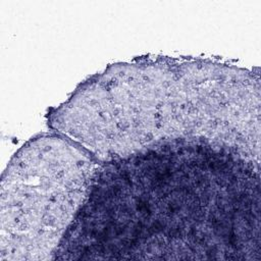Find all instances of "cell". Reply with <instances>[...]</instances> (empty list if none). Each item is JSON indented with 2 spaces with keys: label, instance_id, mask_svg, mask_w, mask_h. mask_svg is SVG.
Returning <instances> with one entry per match:
<instances>
[{
  "label": "cell",
  "instance_id": "1",
  "mask_svg": "<svg viewBox=\"0 0 261 261\" xmlns=\"http://www.w3.org/2000/svg\"><path fill=\"white\" fill-rule=\"evenodd\" d=\"M260 164L173 144L102 162L56 258L260 259Z\"/></svg>",
  "mask_w": 261,
  "mask_h": 261
},
{
  "label": "cell",
  "instance_id": "2",
  "mask_svg": "<svg viewBox=\"0 0 261 261\" xmlns=\"http://www.w3.org/2000/svg\"><path fill=\"white\" fill-rule=\"evenodd\" d=\"M47 124L99 163L204 144L260 164L259 70L211 58L136 57L82 82Z\"/></svg>",
  "mask_w": 261,
  "mask_h": 261
},
{
  "label": "cell",
  "instance_id": "3",
  "mask_svg": "<svg viewBox=\"0 0 261 261\" xmlns=\"http://www.w3.org/2000/svg\"><path fill=\"white\" fill-rule=\"evenodd\" d=\"M98 168L91 154L58 133L25 142L1 177L0 261L54 259Z\"/></svg>",
  "mask_w": 261,
  "mask_h": 261
}]
</instances>
